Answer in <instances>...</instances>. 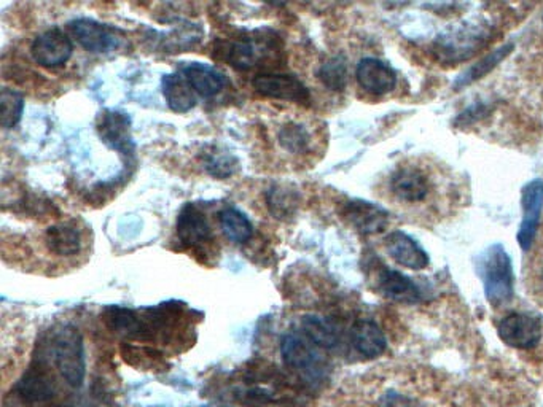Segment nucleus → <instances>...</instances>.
I'll return each instance as SVG.
<instances>
[{
	"instance_id": "18",
	"label": "nucleus",
	"mask_w": 543,
	"mask_h": 407,
	"mask_svg": "<svg viewBox=\"0 0 543 407\" xmlns=\"http://www.w3.org/2000/svg\"><path fill=\"white\" fill-rule=\"evenodd\" d=\"M377 286L384 296L402 303V304H416L421 301V292L411 280L394 269H383L377 277Z\"/></svg>"
},
{
	"instance_id": "32",
	"label": "nucleus",
	"mask_w": 543,
	"mask_h": 407,
	"mask_svg": "<svg viewBox=\"0 0 543 407\" xmlns=\"http://www.w3.org/2000/svg\"><path fill=\"white\" fill-rule=\"evenodd\" d=\"M379 407H415V401L403 394L387 393L379 400Z\"/></svg>"
},
{
	"instance_id": "14",
	"label": "nucleus",
	"mask_w": 543,
	"mask_h": 407,
	"mask_svg": "<svg viewBox=\"0 0 543 407\" xmlns=\"http://www.w3.org/2000/svg\"><path fill=\"white\" fill-rule=\"evenodd\" d=\"M177 237L186 247H196L212 237L206 213L195 204H186L177 216Z\"/></svg>"
},
{
	"instance_id": "7",
	"label": "nucleus",
	"mask_w": 543,
	"mask_h": 407,
	"mask_svg": "<svg viewBox=\"0 0 543 407\" xmlns=\"http://www.w3.org/2000/svg\"><path fill=\"white\" fill-rule=\"evenodd\" d=\"M69 27L74 37L77 38L78 44L82 45L85 50L95 55L109 53L118 48L120 45V37L116 35V29L95 19H74Z\"/></svg>"
},
{
	"instance_id": "34",
	"label": "nucleus",
	"mask_w": 543,
	"mask_h": 407,
	"mask_svg": "<svg viewBox=\"0 0 543 407\" xmlns=\"http://www.w3.org/2000/svg\"><path fill=\"white\" fill-rule=\"evenodd\" d=\"M542 279H543V271H542Z\"/></svg>"
},
{
	"instance_id": "26",
	"label": "nucleus",
	"mask_w": 543,
	"mask_h": 407,
	"mask_svg": "<svg viewBox=\"0 0 543 407\" xmlns=\"http://www.w3.org/2000/svg\"><path fill=\"white\" fill-rule=\"evenodd\" d=\"M511 50H513V44L504 45V46H500L498 50L492 51L491 55L483 57L478 64H475L473 67L467 70L464 75L459 76V80L454 83V88L459 91L460 88L468 86V84H472V83L477 82L479 78L488 75L498 64L502 63L505 57L510 55Z\"/></svg>"
},
{
	"instance_id": "9",
	"label": "nucleus",
	"mask_w": 543,
	"mask_h": 407,
	"mask_svg": "<svg viewBox=\"0 0 543 407\" xmlns=\"http://www.w3.org/2000/svg\"><path fill=\"white\" fill-rule=\"evenodd\" d=\"M543 205V182L532 180L523 191V223L518 233V242L523 250H529L536 237Z\"/></svg>"
},
{
	"instance_id": "6",
	"label": "nucleus",
	"mask_w": 543,
	"mask_h": 407,
	"mask_svg": "<svg viewBox=\"0 0 543 407\" xmlns=\"http://www.w3.org/2000/svg\"><path fill=\"white\" fill-rule=\"evenodd\" d=\"M392 194L405 204L426 201L430 193V178L419 165H400L390 175Z\"/></svg>"
},
{
	"instance_id": "3",
	"label": "nucleus",
	"mask_w": 543,
	"mask_h": 407,
	"mask_svg": "<svg viewBox=\"0 0 543 407\" xmlns=\"http://www.w3.org/2000/svg\"><path fill=\"white\" fill-rule=\"evenodd\" d=\"M483 283H485L486 298L492 305H502L513 298V267H511L510 256L505 252L500 243L492 245L485 254L483 266Z\"/></svg>"
},
{
	"instance_id": "4",
	"label": "nucleus",
	"mask_w": 543,
	"mask_h": 407,
	"mask_svg": "<svg viewBox=\"0 0 543 407\" xmlns=\"http://www.w3.org/2000/svg\"><path fill=\"white\" fill-rule=\"evenodd\" d=\"M252 86L258 94L277 101L297 102L307 105L311 94L307 84L292 74H260L252 80Z\"/></svg>"
},
{
	"instance_id": "12",
	"label": "nucleus",
	"mask_w": 543,
	"mask_h": 407,
	"mask_svg": "<svg viewBox=\"0 0 543 407\" xmlns=\"http://www.w3.org/2000/svg\"><path fill=\"white\" fill-rule=\"evenodd\" d=\"M343 215L362 234H377L389 223V213L383 207L367 201L346 203Z\"/></svg>"
},
{
	"instance_id": "24",
	"label": "nucleus",
	"mask_w": 543,
	"mask_h": 407,
	"mask_svg": "<svg viewBox=\"0 0 543 407\" xmlns=\"http://www.w3.org/2000/svg\"><path fill=\"white\" fill-rule=\"evenodd\" d=\"M301 328L320 349H335L339 342V333L337 326L319 315H307L301 320Z\"/></svg>"
},
{
	"instance_id": "5",
	"label": "nucleus",
	"mask_w": 543,
	"mask_h": 407,
	"mask_svg": "<svg viewBox=\"0 0 543 407\" xmlns=\"http://www.w3.org/2000/svg\"><path fill=\"white\" fill-rule=\"evenodd\" d=\"M72 53H74L72 40L59 27H52L48 31L42 32L34 38L31 45L34 61L48 69H56L69 63Z\"/></svg>"
},
{
	"instance_id": "8",
	"label": "nucleus",
	"mask_w": 543,
	"mask_h": 407,
	"mask_svg": "<svg viewBox=\"0 0 543 407\" xmlns=\"http://www.w3.org/2000/svg\"><path fill=\"white\" fill-rule=\"evenodd\" d=\"M498 336L515 349H532L542 339V324L526 313H510L498 324Z\"/></svg>"
},
{
	"instance_id": "13",
	"label": "nucleus",
	"mask_w": 543,
	"mask_h": 407,
	"mask_svg": "<svg viewBox=\"0 0 543 407\" xmlns=\"http://www.w3.org/2000/svg\"><path fill=\"white\" fill-rule=\"evenodd\" d=\"M97 133L101 135L104 144L114 148L122 154L133 153V140H131V129H129V116L120 112L107 110L99 116L97 123Z\"/></svg>"
},
{
	"instance_id": "1",
	"label": "nucleus",
	"mask_w": 543,
	"mask_h": 407,
	"mask_svg": "<svg viewBox=\"0 0 543 407\" xmlns=\"http://www.w3.org/2000/svg\"><path fill=\"white\" fill-rule=\"evenodd\" d=\"M55 366L65 383L72 388L84 385L86 377V356L82 333L74 324H63L55 331L52 339Z\"/></svg>"
},
{
	"instance_id": "10",
	"label": "nucleus",
	"mask_w": 543,
	"mask_h": 407,
	"mask_svg": "<svg viewBox=\"0 0 543 407\" xmlns=\"http://www.w3.org/2000/svg\"><path fill=\"white\" fill-rule=\"evenodd\" d=\"M486 40V34L483 27H475V25H466L459 31H453L443 35L438 40V48L441 55L449 61H464L467 57L472 56L477 48Z\"/></svg>"
},
{
	"instance_id": "21",
	"label": "nucleus",
	"mask_w": 543,
	"mask_h": 407,
	"mask_svg": "<svg viewBox=\"0 0 543 407\" xmlns=\"http://www.w3.org/2000/svg\"><path fill=\"white\" fill-rule=\"evenodd\" d=\"M16 394L29 404L45 402L55 394L52 379L46 375L45 369L31 368L16 385Z\"/></svg>"
},
{
	"instance_id": "17",
	"label": "nucleus",
	"mask_w": 543,
	"mask_h": 407,
	"mask_svg": "<svg viewBox=\"0 0 543 407\" xmlns=\"http://www.w3.org/2000/svg\"><path fill=\"white\" fill-rule=\"evenodd\" d=\"M217 53L220 57L237 70H249L263 56V46L254 40H222L218 42Z\"/></svg>"
},
{
	"instance_id": "31",
	"label": "nucleus",
	"mask_w": 543,
	"mask_h": 407,
	"mask_svg": "<svg viewBox=\"0 0 543 407\" xmlns=\"http://www.w3.org/2000/svg\"><path fill=\"white\" fill-rule=\"evenodd\" d=\"M206 171L211 174L212 177L228 178L236 172L237 159L228 152H222L214 148L212 152L205 153L203 158Z\"/></svg>"
},
{
	"instance_id": "27",
	"label": "nucleus",
	"mask_w": 543,
	"mask_h": 407,
	"mask_svg": "<svg viewBox=\"0 0 543 407\" xmlns=\"http://www.w3.org/2000/svg\"><path fill=\"white\" fill-rule=\"evenodd\" d=\"M106 320L112 330L126 334V336H137L144 333L141 318L137 317L136 312L131 309H125L118 305L109 307L106 312Z\"/></svg>"
},
{
	"instance_id": "29",
	"label": "nucleus",
	"mask_w": 543,
	"mask_h": 407,
	"mask_svg": "<svg viewBox=\"0 0 543 407\" xmlns=\"http://www.w3.org/2000/svg\"><path fill=\"white\" fill-rule=\"evenodd\" d=\"M320 82L330 91H343L347 84V63L346 57L333 56L320 65L317 72Z\"/></svg>"
},
{
	"instance_id": "19",
	"label": "nucleus",
	"mask_w": 543,
	"mask_h": 407,
	"mask_svg": "<svg viewBox=\"0 0 543 407\" xmlns=\"http://www.w3.org/2000/svg\"><path fill=\"white\" fill-rule=\"evenodd\" d=\"M163 95L176 114H186L196 105V93L182 74H167L161 80Z\"/></svg>"
},
{
	"instance_id": "16",
	"label": "nucleus",
	"mask_w": 543,
	"mask_h": 407,
	"mask_svg": "<svg viewBox=\"0 0 543 407\" xmlns=\"http://www.w3.org/2000/svg\"><path fill=\"white\" fill-rule=\"evenodd\" d=\"M386 248L389 252L390 258L400 266L415 269V271H421L428 266L426 250L402 231H394L386 237Z\"/></svg>"
},
{
	"instance_id": "30",
	"label": "nucleus",
	"mask_w": 543,
	"mask_h": 407,
	"mask_svg": "<svg viewBox=\"0 0 543 407\" xmlns=\"http://www.w3.org/2000/svg\"><path fill=\"white\" fill-rule=\"evenodd\" d=\"M0 105H2V127L14 129L23 118L25 97L16 89L4 88L0 94Z\"/></svg>"
},
{
	"instance_id": "20",
	"label": "nucleus",
	"mask_w": 543,
	"mask_h": 407,
	"mask_svg": "<svg viewBox=\"0 0 543 407\" xmlns=\"http://www.w3.org/2000/svg\"><path fill=\"white\" fill-rule=\"evenodd\" d=\"M352 345L360 355L367 358H377L386 350V337L383 331L371 320H358L352 326Z\"/></svg>"
},
{
	"instance_id": "11",
	"label": "nucleus",
	"mask_w": 543,
	"mask_h": 407,
	"mask_svg": "<svg viewBox=\"0 0 543 407\" xmlns=\"http://www.w3.org/2000/svg\"><path fill=\"white\" fill-rule=\"evenodd\" d=\"M356 76H357L358 84L371 94H387L396 88L397 84L394 69L375 57L362 59L356 70Z\"/></svg>"
},
{
	"instance_id": "15",
	"label": "nucleus",
	"mask_w": 543,
	"mask_h": 407,
	"mask_svg": "<svg viewBox=\"0 0 543 407\" xmlns=\"http://www.w3.org/2000/svg\"><path fill=\"white\" fill-rule=\"evenodd\" d=\"M180 74L186 76L193 91L205 99H211L214 95L220 94L226 84L224 74L209 64H184L180 67Z\"/></svg>"
},
{
	"instance_id": "23",
	"label": "nucleus",
	"mask_w": 543,
	"mask_h": 407,
	"mask_svg": "<svg viewBox=\"0 0 543 407\" xmlns=\"http://www.w3.org/2000/svg\"><path fill=\"white\" fill-rule=\"evenodd\" d=\"M48 250L58 256H74L82 248V237L78 229L71 223H61L46 229Z\"/></svg>"
},
{
	"instance_id": "28",
	"label": "nucleus",
	"mask_w": 543,
	"mask_h": 407,
	"mask_svg": "<svg viewBox=\"0 0 543 407\" xmlns=\"http://www.w3.org/2000/svg\"><path fill=\"white\" fill-rule=\"evenodd\" d=\"M279 144L284 150L295 154H303L311 145V134L300 123H287L279 129Z\"/></svg>"
},
{
	"instance_id": "22",
	"label": "nucleus",
	"mask_w": 543,
	"mask_h": 407,
	"mask_svg": "<svg viewBox=\"0 0 543 407\" xmlns=\"http://www.w3.org/2000/svg\"><path fill=\"white\" fill-rule=\"evenodd\" d=\"M266 207L277 220H290L300 207V194L290 184H273L266 190Z\"/></svg>"
},
{
	"instance_id": "25",
	"label": "nucleus",
	"mask_w": 543,
	"mask_h": 407,
	"mask_svg": "<svg viewBox=\"0 0 543 407\" xmlns=\"http://www.w3.org/2000/svg\"><path fill=\"white\" fill-rule=\"evenodd\" d=\"M218 220L226 239H230L235 243H246L254 235V226L241 210L226 207L220 212Z\"/></svg>"
},
{
	"instance_id": "33",
	"label": "nucleus",
	"mask_w": 543,
	"mask_h": 407,
	"mask_svg": "<svg viewBox=\"0 0 543 407\" xmlns=\"http://www.w3.org/2000/svg\"><path fill=\"white\" fill-rule=\"evenodd\" d=\"M203 407H233L230 404H220V402H214V404H206Z\"/></svg>"
},
{
	"instance_id": "2",
	"label": "nucleus",
	"mask_w": 543,
	"mask_h": 407,
	"mask_svg": "<svg viewBox=\"0 0 543 407\" xmlns=\"http://www.w3.org/2000/svg\"><path fill=\"white\" fill-rule=\"evenodd\" d=\"M281 355L288 368L295 369L311 385H319L326 379L327 362L320 347L300 331L284 334Z\"/></svg>"
}]
</instances>
